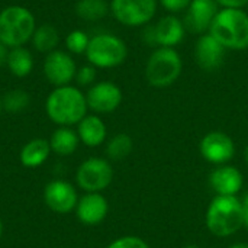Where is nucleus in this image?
I'll return each mask as SVG.
<instances>
[{
	"mask_svg": "<svg viewBox=\"0 0 248 248\" xmlns=\"http://www.w3.org/2000/svg\"><path fill=\"white\" fill-rule=\"evenodd\" d=\"M89 42H90V38L87 36L86 32L80 29H74L65 36V48L71 54H77V55L86 54Z\"/></svg>",
	"mask_w": 248,
	"mask_h": 248,
	"instance_id": "a878e982",
	"label": "nucleus"
},
{
	"mask_svg": "<svg viewBox=\"0 0 248 248\" xmlns=\"http://www.w3.org/2000/svg\"><path fill=\"white\" fill-rule=\"evenodd\" d=\"M86 100L93 112L112 113L122 103V90L112 81H99L89 89Z\"/></svg>",
	"mask_w": 248,
	"mask_h": 248,
	"instance_id": "9b49d317",
	"label": "nucleus"
},
{
	"mask_svg": "<svg viewBox=\"0 0 248 248\" xmlns=\"http://www.w3.org/2000/svg\"><path fill=\"white\" fill-rule=\"evenodd\" d=\"M244 160H246V163H247L248 166V145L246 147V150H244Z\"/></svg>",
	"mask_w": 248,
	"mask_h": 248,
	"instance_id": "f704fd0d",
	"label": "nucleus"
},
{
	"mask_svg": "<svg viewBox=\"0 0 248 248\" xmlns=\"http://www.w3.org/2000/svg\"><path fill=\"white\" fill-rule=\"evenodd\" d=\"M182 68V58L174 48L158 46L147 61L145 78L153 87H169L180 77Z\"/></svg>",
	"mask_w": 248,
	"mask_h": 248,
	"instance_id": "39448f33",
	"label": "nucleus"
},
{
	"mask_svg": "<svg viewBox=\"0 0 248 248\" xmlns=\"http://www.w3.org/2000/svg\"><path fill=\"white\" fill-rule=\"evenodd\" d=\"M110 10L125 26H144L155 16L157 0H112Z\"/></svg>",
	"mask_w": 248,
	"mask_h": 248,
	"instance_id": "6e6552de",
	"label": "nucleus"
},
{
	"mask_svg": "<svg viewBox=\"0 0 248 248\" xmlns=\"http://www.w3.org/2000/svg\"><path fill=\"white\" fill-rule=\"evenodd\" d=\"M32 45L39 52H52L55 51L58 42H60V33L55 26L49 23H44L38 26L32 35Z\"/></svg>",
	"mask_w": 248,
	"mask_h": 248,
	"instance_id": "4be33fe9",
	"label": "nucleus"
},
{
	"mask_svg": "<svg viewBox=\"0 0 248 248\" xmlns=\"http://www.w3.org/2000/svg\"><path fill=\"white\" fill-rule=\"evenodd\" d=\"M109 212L108 201L100 193H86L81 196L76 206L77 219L89 227L99 225L105 221Z\"/></svg>",
	"mask_w": 248,
	"mask_h": 248,
	"instance_id": "2eb2a0df",
	"label": "nucleus"
},
{
	"mask_svg": "<svg viewBox=\"0 0 248 248\" xmlns=\"http://www.w3.org/2000/svg\"><path fill=\"white\" fill-rule=\"evenodd\" d=\"M244 183L243 174L237 167L219 166L209 176V185L217 196H237Z\"/></svg>",
	"mask_w": 248,
	"mask_h": 248,
	"instance_id": "dca6fc26",
	"label": "nucleus"
},
{
	"mask_svg": "<svg viewBox=\"0 0 248 248\" xmlns=\"http://www.w3.org/2000/svg\"><path fill=\"white\" fill-rule=\"evenodd\" d=\"M29 102H31L29 94L20 89L7 92L1 99L3 109L6 112H10V113H19V112L25 110L29 106Z\"/></svg>",
	"mask_w": 248,
	"mask_h": 248,
	"instance_id": "393cba45",
	"label": "nucleus"
},
{
	"mask_svg": "<svg viewBox=\"0 0 248 248\" xmlns=\"http://www.w3.org/2000/svg\"><path fill=\"white\" fill-rule=\"evenodd\" d=\"M94 80H96V67H93L92 64L80 67L76 73V81L80 86H90L94 83Z\"/></svg>",
	"mask_w": 248,
	"mask_h": 248,
	"instance_id": "cd10ccee",
	"label": "nucleus"
},
{
	"mask_svg": "<svg viewBox=\"0 0 248 248\" xmlns=\"http://www.w3.org/2000/svg\"><path fill=\"white\" fill-rule=\"evenodd\" d=\"M218 3L215 0H192L189 7L186 9L185 16V28L192 33H202L209 32V28L219 12Z\"/></svg>",
	"mask_w": 248,
	"mask_h": 248,
	"instance_id": "ddd939ff",
	"label": "nucleus"
},
{
	"mask_svg": "<svg viewBox=\"0 0 248 248\" xmlns=\"http://www.w3.org/2000/svg\"><path fill=\"white\" fill-rule=\"evenodd\" d=\"M241 202H243V212H244V227L248 230V193Z\"/></svg>",
	"mask_w": 248,
	"mask_h": 248,
	"instance_id": "473e14b6",
	"label": "nucleus"
},
{
	"mask_svg": "<svg viewBox=\"0 0 248 248\" xmlns=\"http://www.w3.org/2000/svg\"><path fill=\"white\" fill-rule=\"evenodd\" d=\"M230 248H248V243H237V244H232Z\"/></svg>",
	"mask_w": 248,
	"mask_h": 248,
	"instance_id": "72a5a7b5",
	"label": "nucleus"
},
{
	"mask_svg": "<svg viewBox=\"0 0 248 248\" xmlns=\"http://www.w3.org/2000/svg\"><path fill=\"white\" fill-rule=\"evenodd\" d=\"M76 180L86 193H100L112 183L113 169L108 160L92 157L78 166Z\"/></svg>",
	"mask_w": 248,
	"mask_h": 248,
	"instance_id": "0eeeda50",
	"label": "nucleus"
},
{
	"mask_svg": "<svg viewBox=\"0 0 248 248\" xmlns=\"http://www.w3.org/2000/svg\"><path fill=\"white\" fill-rule=\"evenodd\" d=\"M1 232H3V224H1V219H0V238H1Z\"/></svg>",
	"mask_w": 248,
	"mask_h": 248,
	"instance_id": "e433bc0d",
	"label": "nucleus"
},
{
	"mask_svg": "<svg viewBox=\"0 0 248 248\" xmlns=\"http://www.w3.org/2000/svg\"><path fill=\"white\" fill-rule=\"evenodd\" d=\"M163 7L167 9L171 13H177L182 10H186L189 7V4L192 3V0H160Z\"/></svg>",
	"mask_w": 248,
	"mask_h": 248,
	"instance_id": "c85d7f7f",
	"label": "nucleus"
},
{
	"mask_svg": "<svg viewBox=\"0 0 248 248\" xmlns=\"http://www.w3.org/2000/svg\"><path fill=\"white\" fill-rule=\"evenodd\" d=\"M209 33L225 48L243 51L248 48V13L243 9H222L217 13Z\"/></svg>",
	"mask_w": 248,
	"mask_h": 248,
	"instance_id": "7ed1b4c3",
	"label": "nucleus"
},
{
	"mask_svg": "<svg viewBox=\"0 0 248 248\" xmlns=\"http://www.w3.org/2000/svg\"><path fill=\"white\" fill-rule=\"evenodd\" d=\"M76 61L68 52L55 49L46 54L44 60V74L52 86H68L76 78Z\"/></svg>",
	"mask_w": 248,
	"mask_h": 248,
	"instance_id": "1a4fd4ad",
	"label": "nucleus"
},
{
	"mask_svg": "<svg viewBox=\"0 0 248 248\" xmlns=\"http://www.w3.org/2000/svg\"><path fill=\"white\" fill-rule=\"evenodd\" d=\"M10 73L16 77H26L31 74L33 68V57L29 49L25 46H16L10 48L7 54V61H6Z\"/></svg>",
	"mask_w": 248,
	"mask_h": 248,
	"instance_id": "412c9836",
	"label": "nucleus"
},
{
	"mask_svg": "<svg viewBox=\"0 0 248 248\" xmlns=\"http://www.w3.org/2000/svg\"><path fill=\"white\" fill-rule=\"evenodd\" d=\"M77 135L86 147H99L105 142L108 129L97 115H86L77 124Z\"/></svg>",
	"mask_w": 248,
	"mask_h": 248,
	"instance_id": "a211bd4d",
	"label": "nucleus"
},
{
	"mask_svg": "<svg viewBox=\"0 0 248 248\" xmlns=\"http://www.w3.org/2000/svg\"><path fill=\"white\" fill-rule=\"evenodd\" d=\"M224 9H243L248 6V0H215Z\"/></svg>",
	"mask_w": 248,
	"mask_h": 248,
	"instance_id": "c756f323",
	"label": "nucleus"
},
{
	"mask_svg": "<svg viewBox=\"0 0 248 248\" xmlns=\"http://www.w3.org/2000/svg\"><path fill=\"white\" fill-rule=\"evenodd\" d=\"M45 205L55 214L65 215L76 209L78 202L77 190L64 180H52L44 189Z\"/></svg>",
	"mask_w": 248,
	"mask_h": 248,
	"instance_id": "f8f14e48",
	"label": "nucleus"
},
{
	"mask_svg": "<svg viewBox=\"0 0 248 248\" xmlns=\"http://www.w3.org/2000/svg\"><path fill=\"white\" fill-rule=\"evenodd\" d=\"M109 12L106 0H78L76 3V13L80 19L96 22L103 19Z\"/></svg>",
	"mask_w": 248,
	"mask_h": 248,
	"instance_id": "5701e85b",
	"label": "nucleus"
},
{
	"mask_svg": "<svg viewBox=\"0 0 248 248\" xmlns=\"http://www.w3.org/2000/svg\"><path fill=\"white\" fill-rule=\"evenodd\" d=\"M1 110H3V103H1V99H0V113H1Z\"/></svg>",
	"mask_w": 248,
	"mask_h": 248,
	"instance_id": "4c0bfd02",
	"label": "nucleus"
},
{
	"mask_svg": "<svg viewBox=\"0 0 248 248\" xmlns=\"http://www.w3.org/2000/svg\"><path fill=\"white\" fill-rule=\"evenodd\" d=\"M128 55L125 42L112 33H99L90 38L86 57L96 68H113L121 65Z\"/></svg>",
	"mask_w": 248,
	"mask_h": 248,
	"instance_id": "423d86ee",
	"label": "nucleus"
},
{
	"mask_svg": "<svg viewBox=\"0 0 248 248\" xmlns=\"http://www.w3.org/2000/svg\"><path fill=\"white\" fill-rule=\"evenodd\" d=\"M106 248H150V246L140 237L125 235L112 241Z\"/></svg>",
	"mask_w": 248,
	"mask_h": 248,
	"instance_id": "bb28decb",
	"label": "nucleus"
},
{
	"mask_svg": "<svg viewBox=\"0 0 248 248\" xmlns=\"http://www.w3.org/2000/svg\"><path fill=\"white\" fill-rule=\"evenodd\" d=\"M183 248H202V247H199V246H196V244H190V246H186V247H183Z\"/></svg>",
	"mask_w": 248,
	"mask_h": 248,
	"instance_id": "c9c22d12",
	"label": "nucleus"
},
{
	"mask_svg": "<svg viewBox=\"0 0 248 248\" xmlns=\"http://www.w3.org/2000/svg\"><path fill=\"white\" fill-rule=\"evenodd\" d=\"M49 153V141L42 138H33L22 147L19 158L26 169H36L48 160Z\"/></svg>",
	"mask_w": 248,
	"mask_h": 248,
	"instance_id": "6ab92c4d",
	"label": "nucleus"
},
{
	"mask_svg": "<svg viewBox=\"0 0 248 248\" xmlns=\"http://www.w3.org/2000/svg\"><path fill=\"white\" fill-rule=\"evenodd\" d=\"M134 150V141L128 134H116L110 138L106 145V154L110 160L122 161L125 160Z\"/></svg>",
	"mask_w": 248,
	"mask_h": 248,
	"instance_id": "b1692460",
	"label": "nucleus"
},
{
	"mask_svg": "<svg viewBox=\"0 0 248 248\" xmlns=\"http://www.w3.org/2000/svg\"><path fill=\"white\" fill-rule=\"evenodd\" d=\"M154 31H155L157 45L166 48H173L177 44H180L186 33V28L183 22L174 15H167L161 17L154 26Z\"/></svg>",
	"mask_w": 248,
	"mask_h": 248,
	"instance_id": "f3484780",
	"label": "nucleus"
},
{
	"mask_svg": "<svg viewBox=\"0 0 248 248\" xmlns=\"http://www.w3.org/2000/svg\"><path fill=\"white\" fill-rule=\"evenodd\" d=\"M35 29V16L28 7L12 4L0 12V42L9 49L23 46L32 39Z\"/></svg>",
	"mask_w": 248,
	"mask_h": 248,
	"instance_id": "20e7f679",
	"label": "nucleus"
},
{
	"mask_svg": "<svg viewBox=\"0 0 248 248\" xmlns=\"http://www.w3.org/2000/svg\"><path fill=\"white\" fill-rule=\"evenodd\" d=\"M199 151L202 157L212 163L224 166L235 155V144L230 135L221 131H212L206 134L199 144Z\"/></svg>",
	"mask_w": 248,
	"mask_h": 248,
	"instance_id": "9d476101",
	"label": "nucleus"
},
{
	"mask_svg": "<svg viewBox=\"0 0 248 248\" xmlns=\"http://www.w3.org/2000/svg\"><path fill=\"white\" fill-rule=\"evenodd\" d=\"M78 142L80 138L76 131H73L70 126H60L52 132L49 140V147L51 151H54L55 154L67 157L77 150Z\"/></svg>",
	"mask_w": 248,
	"mask_h": 248,
	"instance_id": "aec40b11",
	"label": "nucleus"
},
{
	"mask_svg": "<svg viewBox=\"0 0 248 248\" xmlns=\"http://www.w3.org/2000/svg\"><path fill=\"white\" fill-rule=\"evenodd\" d=\"M205 221L215 237H231L244 227L243 202L237 196H215L208 206Z\"/></svg>",
	"mask_w": 248,
	"mask_h": 248,
	"instance_id": "f03ea898",
	"label": "nucleus"
},
{
	"mask_svg": "<svg viewBox=\"0 0 248 248\" xmlns=\"http://www.w3.org/2000/svg\"><path fill=\"white\" fill-rule=\"evenodd\" d=\"M225 57V48L211 35L203 33L199 36L195 46V60L196 64L205 71L218 70Z\"/></svg>",
	"mask_w": 248,
	"mask_h": 248,
	"instance_id": "4468645a",
	"label": "nucleus"
},
{
	"mask_svg": "<svg viewBox=\"0 0 248 248\" xmlns=\"http://www.w3.org/2000/svg\"><path fill=\"white\" fill-rule=\"evenodd\" d=\"M7 54H9V48H7L3 42H0V65H1V64H6V61H7Z\"/></svg>",
	"mask_w": 248,
	"mask_h": 248,
	"instance_id": "2f4dec72",
	"label": "nucleus"
},
{
	"mask_svg": "<svg viewBox=\"0 0 248 248\" xmlns=\"http://www.w3.org/2000/svg\"><path fill=\"white\" fill-rule=\"evenodd\" d=\"M87 109L86 94L70 84L55 87L45 102L48 118L60 126L77 125L87 115Z\"/></svg>",
	"mask_w": 248,
	"mask_h": 248,
	"instance_id": "f257e3e1",
	"label": "nucleus"
},
{
	"mask_svg": "<svg viewBox=\"0 0 248 248\" xmlns=\"http://www.w3.org/2000/svg\"><path fill=\"white\" fill-rule=\"evenodd\" d=\"M142 39H144L150 46H155V45H157L154 26H147V28L142 31Z\"/></svg>",
	"mask_w": 248,
	"mask_h": 248,
	"instance_id": "7c9ffc66",
	"label": "nucleus"
}]
</instances>
